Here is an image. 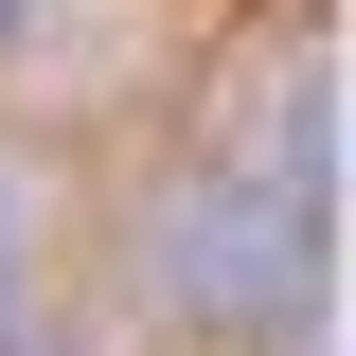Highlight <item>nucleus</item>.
Returning <instances> with one entry per match:
<instances>
[{
  "label": "nucleus",
  "instance_id": "f257e3e1",
  "mask_svg": "<svg viewBox=\"0 0 356 356\" xmlns=\"http://www.w3.org/2000/svg\"><path fill=\"white\" fill-rule=\"evenodd\" d=\"M321 285V125H285V178H196L161 232V303L214 339H285Z\"/></svg>",
  "mask_w": 356,
  "mask_h": 356
},
{
  "label": "nucleus",
  "instance_id": "f03ea898",
  "mask_svg": "<svg viewBox=\"0 0 356 356\" xmlns=\"http://www.w3.org/2000/svg\"><path fill=\"white\" fill-rule=\"evenodd\" d=\"M18 285H36V214H18V178H0V339H18Z\"/></svg>",
  "mask_w": 356,
  "mask_h": 356
}]
</instances>
